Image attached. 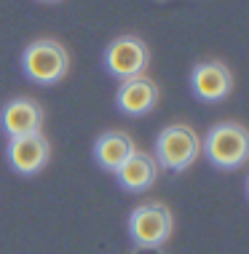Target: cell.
<instances>
[{
  "label": "cell",
  "instance_id": "obj_4",
  "mask_svg": "<svg viewBox=\"0 0 249 254\" xmlns=\"http://www.w3.org/2000/svg\"><path fill=\"white\" fill-rule=\"evenodd\" d=\"M129 233L140 246H161L171 236V211L164 203H142L129 219Z\"/></svg>",
  "mask_w": 249,
  "mask_h": 254
},
{
  "label": "cell",
  "instance_id": "obj_1",
  "mask_svg": "<svg viewBox=\"0 0 249 254\" xmlns=\"http://www.w3.org/2000/svg\"><path fill=\"white\" fill-rule=\"evenodd\" d=\"M201 150L217 169H239L249 158V131L239 123H220L206 134Z\"/></svg>",
  "mask_w": 249,
  "mask_h": 254
},
{
  "label": "cell",
  "instance_id": "obj_13",
  "mask_svg": "<svg viewBox=\"0 0 249 254\" xmlns=\"http://www.w3.org/2000/svg\"><path fill=\"white\" fill-rule=\"evenodd\" d=\"M247 190H249V182H247Z\"/></svg>",
  "mask_w": 249,
  "mask_h": 254
},
{
  "label": "cell",
  "instance_id": "obj_7",
  "mask_svg": "<svg viewBox=\"0 0 249 254\" xmlns=\"http://www.w3.org/2000/svg\"><path fill=\"white\" fill-rule=\"evenodd\" d=\"M193 94L204 102H220L231 94L233 75L223 62H201L190 75Z\"/></svg>",
  "mask_w": 249,
  "mask_h": 254
},
{
  "label": "cell",
  "instance_id": "obj_10",
  "mask_svg": "<svg viewBox=\"0 0 249 254\" xmlns=\"http://www.w3.org/2000/svg\"><path fill=\"white\" fill-rule=\"evenodd\" d=\"M115 177H118V182L126 190L140 193V190L153 188V182H156V177H158V163H156L153 155L134 150V153H131L126 161L121 163V169L115 171Z\"/></svg>",
  "mask_w": 249,
  "mask_h": 254
},
{
  "label": "cell",
  "instance_id": "obj_5",
  "mask_svg": "<svg viewBox=\"0 0 249 254\" xmlns=\"http://www.w3.org/2000/svg\"><path fill=\"white\" fill-rule=\"evenodd\" d=\"M150 59V51L145 46V40L134 38V35H121L107 46L105 51V64L115 78L126 80V78H137L145 72Z\"/></svg>",
  "mask_w": 249,
  "mask_h": 254
},
{
  "label": "cell",
  "instance_id": "obj_6",
  "mask_svg": "<svg viewBox=\"0 0 249 254\" xmlns=\"http://www.w3.org/2000/svg\"><path fill=\"white\" fill-rule=\"evenodd\" d=\"M48 139L40 131L24 134V136H11L8 142V161L19 174H38L48 163Z\"/></svg>",
  "mask_w": 249,
  "mask_h": 254
},
{
  "label": "cell",
  "instance_id": "obj_2",
  "mask_svg": "<svg viewBox=\"0 0 249 254\" xmlns=\"http://www.w3.org/2000/svg\"><path fill=\"white\" fill-rule=\"evenodd\" d=\"M22 67L30 80L51 86V83H59L67 75L70 57H67L65 46L57 43V40H32L22 57Z\"/></svg>",
  "mask_w": 249,
  "mask_h": 254
},
{
  "label": "cell",
  "instance_id": "obj_9",
  "mask_svg": "<svg viewBox=\"0 0 249 254\" xmlns=\"http://www.w3.org/2000/svg\"><path fill=\"white\" fill-rule=\"evenodd\" d=\"M118 107L123 110L126 115H145L156 107L158 102V88L150 78H126L118 88Z\"/></svg>",
  "mask_w": 249,
  "mask_h": 254
},
{
  "label": "cell",
  "instance_id": "obj_3",
  "mask_svg": "<svg viewBox=\"0 0 249 254\" xmlns=\"http://www.w3.org/2000/svg\"><path fill=\"white\" fill-rule=\"evenodd\" d=\"M201 153V139L190 126H166L156 139V163L164 169L185 171Z\"/></svg>",
  "mask_w": 249,
  "mask_h": 254
},
{
  "label": "cell",
  "instance_id": "obj_12",
  "mask_svg": "<svg viewBox=\"0 0 249 254\" xmlns=\"http://www.w3.org/2000/svg\"><path fill=\"white\" fill-rule=\"evenodd\" d=\"M46 3H57V0H46Z\"/></svg>",
  "mask_w": 249,
  "mask_h": 254
},
{
  "label": "cell",
  "instance_id": "obj_11",
  "mask_svg": "<svg viewBox=\"0 0 249 254\" xmlns=\"http://www.w3.org/2000/svg\"><path fill=\"white\" fill-rule=\"evenodd\" d=\"M134 153V142L126 131H107L96 139L94 145V158L102 169L107 171H118L121 163Z\"/></svg>",
  "mask_w": 249,
  "mask_h": 254
},
{
  "label": "cell",
  "instance_id": "obj_8",
  "mask_svg": "<svg viewBox=\"0 0 249 254\" xmlns=\"http://www.w3.org/2000/svg\"><path fill=\"white\" fill-rule=\"evenodd\" d=\"M5 134L8 136H24L35 134L43 126V110L35 99H13L5 105L3 115H0Z\"/></svg>",
  "mask_w": 249,
  "mask_h": 254
}]
</instances>
